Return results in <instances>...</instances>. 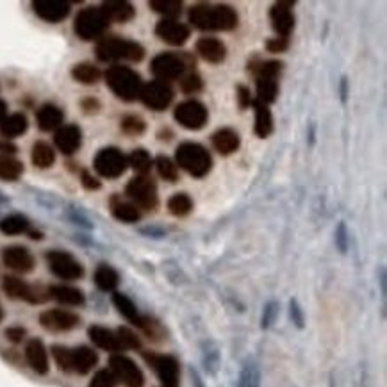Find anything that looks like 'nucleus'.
Instances as JSON below:
<instances>
[{
  "mask_svg": "<svg viewBox=\"0 0 387 387\" xmlns=\"http://www.w3.org/2000/svg\"><path fill=\"white\" fill-rule=\"evenodd\" d=\"M188 18L200 31H234L239 24L238 11L227 4H195Z\"/></svg>",
  "mask_w": 387,
  "mask_h": 387,
  "instance_id": "nucleus-1",
  "label": "nucleus"
},
{
  "mask_svg": "<svg viewBox=\"0 0 387 387\" xmlns=\"http://www.w3.org/2000/svg\"><path fill=\"white\" fill-rule=\"evenodd\" d=\"M284 65L280 61H261L254 58L248 63V70L256 75V100L263 104H273L279 97V77Z\"/></svg>",
  "mask_w": 387,
  "mask_h": 387,
  "instance_id": "nucleus-2",
  "label": "nucleus"
},
{
  "mask_svg": "<svg viewBox=\"0 0 387 387\" xmlns=\"http://www.w3.org/2000/svg\"><path fill=\"white\" fill-rule=\"evenodd\" d=\"M106 77V84L109 90L124 102H134L140 99L141 88H143V81L138 72H134L129 66L115 65L108 68V72L104 74Z\"/></svg>",
  "mask_w": 387,
  "mask_h": 387,
  "instance_id": "nucleus-3",
  "label": "nucleus"
},
{
  "mask_svg": "<svg viewBox=\"0 0 387 387\" xmlns=\"http://www.w3.org/2000/svg\"><path fill=\"white\" fill-rule=\"evenodd\" d=\"M175 165L190 173L191 177L204 179L213 168V157L202 145L186 141L175 150Z\"/></svg>",
  "mask_w": 387,
  "mask_h": 387,
  "instance_id": "nucleus-4",
  "label": "nucleus"
},
{
  "mask_svg": "<svg viewBox=\"0 0 387 387\" xmlns=\"http://www.w3.org/2000/svg\"><path fill=\"white\" fill-rule=\"evenodd\" d=\"M97 58L104 63L132 61L138 63L145 58V49L138 42L125 40V38L111 36L104 38L95 49Z\"/></svg>",
  "mask_w": 387,
  "mask_h": 387,
  "instance_id": "nucleus-5",
  "label": "nucleus"
},
{
  "mask_svg": "<svg viewBox=\"0 0 387 387\" xmlns=\"http://www.w3.org/2000/svg\"><path fill=\"white\" fill-rule=\"evenodd\" d=\"M195 66V59L188 54H177V52H161L150 63V70L156 75L157 81L170 83L177 81L186 75V72Z\"/></svg>",
  "mask_w": 387,
  "mask_h": 387,
  "instance_id": "nucleus-6",
  "label": "nucleus"
},
{
  "mask_svg": "<svg viewBox=\"0 0 387 387\" xmlns=\"http://www.w3.org/2000/svg\"><path fill=\"white\" fill-rule=\"evenodd\" d=\"M109 27L108 18L104 17V13L100 8H86L81 9L77 13L74 22V31L81 40L90 42V40H97L106 33Z\"/></svg>",
  "mask_w": 387,
  "mask_h": 387,
  "instance_id": "nucleus-7",
  "label": "nucleus"
},
{
  "mask_svg": "<svg viewBox=\"0 0 387 387\" xmlns=\"http://www.w3.org/2000/svg\"><path fill=\"white\" fill-rule=\"evenodd\" d=\"M125 193L131 198V202L143 211H156L159 206L157 197V186L149 175H138L131 179V182L125 188Z\"/></svg>",
  "mask_w": 387,
  "mask_h": 387,
  "instance_id": "nucleus-8",
  "label": "nucleus"
},
{
  "mask_svg": "<svg viewBox=\"0 0 387 387\" xmlns=\"http://www.w3.org/2000/svg\"><path fill=\"white\" fill-rule=\"evenodd\" d=\"M143 359L147 361V364L152 368L163 387H179V380H181V364H179V361L173 357V355L145 352Z\"/></svg>",
  "mask_w": 387,
  "mask_h": 387,
  "instance_id": "nucleus-9",
  "label": "nucleus"
},
{
  "mask_svg": "<svg viewBox=\"0 0 387 387\" xmlns=\"http://www.w3.org/2000/svg\"><path fill=\"white\" fill-rule=\"evenodd\" d=\"M93 168L104 179H118L127 170V157L122 154V150L115 147L99 150V154L93 159Z\"/></svg>",
  "mask_w": 387,
  "mask_h": 387,
  "instance_id": "nucleus-10",
  "label": "nucleus"
},
{
  "mask_svg": "<svg viewBox=\"0 0 387 387\" xmlns=\"http://www.w3.org/2000/svg\"><path fill=\"white\" fill-rule=\"evenodd\" d=\"M49 270L61 280H79L84 277L83 264L79 263L72 254L63 250H52L47 254Z\"/></svg>",
  "mask_w": 387,
  "mask_h": 387,
  "instance_id": "nucleus-11",
  "label": "nucleus"
},
{
  "mask_svg": "<svg viewBox=\"0 0 387 387\" xmlns=\"http://www.w3.org/2000/svg\"><path fill=\"white\" fill-rule=\"evenodd\" d=\"M109 370L115 373L116 380L125 384L127 387H143L145 375L132 359L122 354H113L109 357Z\"/></svg>",
  "mask_w": 387,
  "mask_h": 387,
  "instance_id": "nucleus-12",
  "label": "nucleus"
},
{
  "mask_svg": "<svg viewBox=\"0 0 387 387\" xmlns=\"http://www.w3.org/2000/svg\"><path fill=\"white\" fill-rule=\"evenodd\" d=\"M173 116L188 131H200L207 124V120H209V111L198 100H186V102H181L175 108Z\"/></svg>",
  "mask_w": 387,
  "mask_h": 387,
  "instance_id": "nucleus-13",
  "label": "nucleus"
},
{
  "mask_svg": "<svg viewBox=\"0 0 387 387\" xmlns=\"http://www.w3.org/2000/svg\"><path fill=\"white\" fill-rule=\"evenodd\" d=\"M173 88L168 83H161V81H150V83L143 84L140 93L141 102L152 111H165L170 108V104L173 102Z\"/></svg>",
  "mask_w": 387,
  "mask_h": 387,
  "instance_id": "nucleus-14",
  "label": "nucleus"
},
{
  "mask_svg": "<svg viewBox=\"0 0 387 387\" xmlns=\"http://www.w3.org/2000/svg\"><path fill=\"white\" fill-rule=\"evenodd\" d=\"M2 289L13 300H24L29 302V304H42V302L49 298V291L33 288V286L27 284L25 280L18 279V277H6L4 282H2Z\"/></svg>",
  "mask_w": 387,
  "mask_h": 387,
  "instance_id": "nucleus-15",
  "label": "nucleus"
},
{
  "mask_svg": "<svg viewBox=\"0 0 387 387\" xmlns=\"http://www.w3.org/2000/svg\"><path fill=\"white\" fill-rule=\"evenodd\" d=\"M295 2L282 0L277 2L270 9V22H272L273 31L277 33V38H286L289 40L293 29H295V15H293Z\"/></svg>",
  "mask_w": 387,
  "mask_h": 387,
  "instance_id": "nucleus-16",
  "label": "nucleus"
},
{
  "mask_svg": "<svg viewBox=\"0 0 387 387\" xmlns=\"http://www.w3.org/2000/svg\"><path fill=\"white\" fill-rule=\"evenodd\" d=\"M81 318L65 309H49L40 314V325L50 332H70L77 329Z\"/></svg>",
  "mask_w": 387,
  "mask_h": 387,
  "instance_id": "nucleus-17",
  "label": "nucleus"
},
{
  "mask_svg": "<svg viewBox=\"0 0 387 387\" xmlns=\"http://www.w3.org/2000/svg\"><path fill=\"white\" fill-rule=\"evenodd\" d=\"M156 34L159 40L172 47H182L188 40H190V27L186 24H181L177 20H161L156 25Z\"/></svg>",
  "mask_w": 387,
  "mask_h": 387,
  "instance_id": "nucleus-18",
  "label": "nucleus"
},
{
  "mask_svg": "<svg viewBox=\"0 0 387 387\" xmlns=\"http://www.w3.org/2000/svg\"><path fill=\"white\" fill-rule=\"evenodd\" d=\"M2 261H4V264L9 270L17 273L33 272L34 264H36L33 254L25 247H18V245L4 248L2 250Z\"/></svg>",
  "mask_w": 387,
  "mask_h": 387,
  "instance_id": "nucleus-19",
  "label": "nucleus"
},
{
  "mask_svg": "<svg viewBox=\"0 0 387 387\" xmlns=\"http://www.w3.org/2000/svg\"><path fill=\"white\" fill-rule=\"evenodd\" d=\"M33 9L38 17L49 24H59L70 15V4L65 0H34Z\"/></svg>",
  "mask_w": 387,
  "mask_h": 387,
  "instance_id": "nucleus-20",
  "label": "nucleus"
},
{
  "mask_svg": "<svg viewBox=\"0 0 387 387\" xmlns=\"http://www.w3.org/2000/svg\"><path fill=\"white\" fill-rule=\"evenodd\" d=\"M54 143L61 154H65V156H74V154L81 149V145H83V132L74 124L63 125V127H59L58 131H56Z\"/></svg>",
  "mask_w": 387,
  "mask_h": 387,
  "instance_id": "nucleus-21",
  "label": "nucleus"
},
{
  "mask_svg": "<svg viewBox=\"0 0 387 387\" xmlns=\"http://www.w3.org/2000/svg\"><path fill=\"white\" fill-rule=\"evenodd\" d=\"M25 361L38 375L49 373V352L42 339L34 338L25 345Z\"/></svg>",
  "mask_w": 387,
  "mask_h": 387,
  "instance_id": "nucleus-22",
  "label": "nucleus"
},
{
  "mask_svg": "<svg viewBox=\"0 0 387 387\" xmlns=\"http://www.w3.org/2000/svg\"><path fill=\"white\" fill-rule=\"evenodd\" d=\"M197 52L204 61L211 63V65H220L227 58L225 43L218 40V38H200L197 42Z\"/></svg>",
  "mask_w": 387,
  "mask_h": 387,
  "instance_id": "nucleus-23",
  "label": "nucleus"
},
{
  "mask_svg": "<svg viewBox=\"0 0 387 387\" xmlns=\"http://www.w3.org/2000/svg\"><path fill=\"white\" fill-rule=\"evenodd\" d=\"M100 11L104 13V17L108 18V22H116V24H127L134 18L136 15V9L131 2H125V0H109V2H104L100 6Z\"/></svg>",
  "mask_w": 387,
  "mask_h": 387,
  "instance_id": "nucleus-24",
  "label": "nucleus"
},
{
  "mask_svg": "<svg viewBox=\"0 0 387 387\" xmlns=\"http://www.w3.org/2000/svg\"><path fill=\"white\" fill-rule=\"evenodd\" d=\"M211 145L222 156H231V154L238 152L239 145H241V138L238 132L231 127H223L211 136Z\"/></svg>",
  "mask_w": 387,
  "mask_h": 387,
  "instance_id": "nucleus-25",
  "label": "nucleus"
},
{
  "mask_svg": "<svg viewBox=\"0 0 387 387\" xmlns=\"http://www.w3.org/2000/svg\"><path fill=\"white\" fill-rule=\"evenodd\" d=\"M99 363V355L90 346H77L72 348V373L88 375Z\"/></svg>",
  "mask_w": 387,
  "mask_h": 387,
  "instance_id": "nucleus-26",
  "label": "nucleus"
},
{
  "mask_svg": "<svg viewBox=\"0 0 387 387\" xmlns=\"http://www.w3.org/2000/svg\"><path fill=\"white\" fill-rule=\"evenodd\" d=\"M88 336H90V339L93 341V345L102 348V350L115 352V354L124 350V348H122V343H120L118 339V334L106 329V327L91 325L90 330H88Z\"/></svg>",
  "mask_w": 387,
  "mask_h": 387,
  "instance_id": "nucleus-27",
  "label": "nucleus"
},
{
  "mask_svg": "<svg viewBox=\"0 0 387 387\" xmlns=\"http://www.w3.org/2000/svg\"><path fill=\"white\" fill-rule=\"evenodd\" d=\"M113 304H115L118 313L122 314L129 323H132V325L138 327V329H143L147 316H143V314L138 311L136 304H134L127 295H124V293H115V295H113Z\"/></svg>",
  "mask_w": 387,
  "mask_h": 387,
  "instance_id": "nucleus-28",
  "label": "nucleus"
},
{
  "mask_svg": "<svg viewBox=\"0 0 387 387\" xmlns=\"http://www.w3.org/2000/svg\"><path fill=\"white\" fill-rule=\"evenodd\" d=\"M49 298H54L59 304L72 305V307H81V305L86 304V297H84V293L81 291V289L65 284L50 286Z\"/></svg>",
  "mask_w": 387,
  "mask_h": 387,
  "instance_id": "nucleus-29",
  "label": "nucleus"
},
{
  "mask_svg": "<svg viewBox=\"0 0 387 387\" xmlns=\"http://www.w3.org/2000/svg\"><path fill=\"white\" fill-rule=\"evenodd\" d=\"M63 118H65V115H63L61 108H58L54 104H45L36 113L38 127L45 132L58 131L59 127H63Z\"/></svg>",
  "mask_w": 387,
  "mask_h": 387,
  "instance_id": "nucleus-30",
  "label": "nucleus"
},
{
  "mask_svg": "<svg viewBox=\"0 0 387 387\" xmlns=\"http://www.w3.org/2000/svg\"><path fill=\"white\" fill-rule=\"evenodd\" d=\"M254 111H256V125H254V131H256L257 138H268L273 132V115L272 109H270L268 104H263L259 100L254 99Z\"/></svg>",
  "mask_w": 387,
  "mask_h": 387,
  "instance_id": "nucleus-31",
  "label": "nucleus"
},
{
  "mask_svg": "<svg viewBox=\"0 0 387 387\" xmlns=\"http://www.w3.org/2000/svg\"><path fill=\"white\" fill-rule=\"evenodd\" d=\"M27 127H29L27 116L22 115V113H15V115L6 116L0 122V136H4V140H13V138L25 134Z\"/></svg>",
  "mask_w": 387,
  "mask_h": 387,
  "instance_id": "nucleus-32",
  "label": "nucleus"
},
{
  "mask_svg": "<svg viewBox=\"0 0 387 387\" xmlns=\"http://www.w3.org/2000/svg\"><path fill=\"white\" fill-rule=\"evenodd\" d=\"M111 213L116 220L124 223H136L141 218V211L132 202L122 200L120 197L111 198Z\"/></svg>",
  "mask_w": 387,
  "mask_h": 387,
  "instance_id": "nucleus-33",
  "label": "nucleus"
},
{
  "mask_svg": "<svg viewBox=\"0 0 387 387\" xmlns=\"http://www.w3.org/2000/svg\"><path fill=\"white\" fill-rule=\"evenodd\" d=\"M31 159H33V165L36 168L47 170L56 163V152L45 141H36L33 147V152H31Z\"/></svg>",
  "mask_w": 387,
  "mask_h": 387,
  "instance_id": "nucleus-34",
  "label": "nucleus"
},
{
  "mask_svg": "<svg viewBox=\"0 0 387 387\" xmlns=\"http://www.w3.org/2000/svg\"><path fill=\"white\" fill-rule=\"evenodd\" d=\"M95 284L100 291H115L120 284V275L109 264H100L95 270Z\"/></svg>",
  "mask_w": 387,
  "mask_h": 387,
  "instance_id": "nucleus-35",
  "label": "nucleus"
},
{
  "mask_svg": "<svg viewBox=\"0 0 387 387\" xmlns=\"http://www.w3.org/2000/svg\"><path fill=\"white\" fill-rule=\"evenodd\" d=\"M238 387H261V370L254 359H247L239 370Z\"/></svg>",
  "mask_w": 387,
  "mask_h": 387,
  "instance_id": "nucleus-36",
  "label": "nucleus"
},
{
  "mask_svg": "<svg viewBox=\"0 0 387 387\" xmlns=\"http://www.w3.org/2000/svg\"><path fill=\"white\" fill-rule=\"evenodd\" d=\"M29 220L22 215H9L0 220V232L6 236H20L29 232Z\"/></svg>",
  "mask_w": 387,
  "mask_h": 387,
  "instance_id": "nucleus-37",
  "label": "nucleus"
},
{
  "mask_svg": "<svg viewBox=\"0 0 387 387\" xmlns=\"http://www.w3.org/2000/svg\"><path fill=\"white\" fill-rule=\"evenodd\" d=\"M72 77L81 84H97L102 77L99 66L91 65V63H79L72 68Z\"/></svg>",
  "mask_w": 387,
  "mask_h": 387,
  "instance_id": "nucleus-38",
  "label": "nucleus"
},
{
  "mask_svg": "<svg viewBox=\"0 0 387 387\" xmlns=\"http://www.w3.org/2000/svg\"><path fill=\"white\" fill-rule=\"evenodd\" d=\"M24 173V165L11 156L0 154V181H18Z\"/></svg>",
  "mask_w": 387,
  "mask_h": 387,
  "instance_id": "nucleus-39",
  "label": "nucleus"
},
{
  "mask_svg": "<svg viewBox=\"0 0 387 387\" xmlns=\"http://www.w3.org/2000/svg\"><path fill=\"white\" fill-rule=\"evenodd\" d=\"M168 211L170 215L177 216V218H184L193 211V200L188 193H175L168 198Z\"/></svg>",
  "mask_w": 387,
  "mask_h": 387,
  "instance_id": "nucleus-40",
  "label": "nucleus"
},
{
  "mask_svg": "<svg viewBox=\"0 0 387 387\" xmlns=\"http://www.w3.org/2000/svg\"><path fill=\"white\" fill-rule=\"evenodd\" d=\"M127 166H131L132 170H136L140 175H147V173L152 170L154 161L147 150L136 149V150H132L131 156L127 157Z\"/></svg>",
  "mask_w": 387,
  "mask_h": 387,
  "instance_id": "nucleus-41",
  "label": "nucleus"
},
{
  "mask_svg": "<svg viewBox=\"0 0 387 387\" xmlns=\"http://www.w3.org/2000/svg\"><path fill=\"white\" fill-rule=\"evenodd\" d=\"M149 6L152 11L159 13L168 20H175V17H179L182 11L181 0H150Z\"/></svg>",
  "mask_w": 387,
  "mask_h": 387,
  "instance_id": "nucleus-42",
  "label": "nucleus"
},
{
  "mask_svg": "<svg viewBox=\"0 0 387 387\" xmlns=\"http://www.w3.org/2000/svg\"><path fill=\"white\" fill-rule=\"evenodd\" d=\"M156 168L157 173H159V177L165 179L166 182H177L179 181V168L177 165L166 156H157L156 159Z\"/></svg>",
  "mask_w": 387,
  "mask_h": 387,
  "instance_id": "nucleus-43",
  "label": "nucleus"
},
{
  "mask_svg": "<svg viewBox=\"0 0 387 387\" xmlns=\"http://www.w3.org/2000/svg\"><path fill=\"white\" fill-rule=\"evenodd\" d=\"M120 129L124 134L127 136H141L145 131H147V124H145V120L138 115H127L122 118L120 122Z\"/></svg>",
  "mask_w": 387,
  "mask_h": 387,
  "instance_id": "nucleus-44",
  "label": "nucleus"
},
{
  "mask_svg": "<svg viewBox=\"0 0 387 387\" xmlns=\"http://www.w3.org/2000/svg\"><path fill=\"white\" fill-rule=\"evenodd\" d=\"M181 90L186 95H197V93H200V91L204 90L202 77L198 74H195V72L186 74L184 77L181 79Z\"/></svg>",
  "mask_w": 387,
  "mask_h": 387,
  "instance_id": "nucleus-45",
  "label": "nucleus"
},
{
  "mask_svg": "<svg viewBox=\"0 0 387 387\" xmlns=\"http://www.w3.org/2000/svg\"><path fill=\"white\" fill-rule=\"evenodd\" d=\"M52 355H54V361L59 370L65 371V373H72V348L54 345L52 346Z\"/></svg>",
  "mask_w": 387,
  "mask_h": 387,
  "instance_id": "nucleus-46",
  "label": "nucleus"
},
{
  "mask_svg": "<svg viewBox=\"0 0 387 387\" xmlns=\"http://www.w3.org/2000/svg\"><path fill=\"white\" fill-rule=\"evenodd\" d=\"M116 334H118V339L120 343H122V348H124V350H140L141 348L140 338H138L136 334L132 332L131 329H127V327L118 329Z\"/></svg>",
  "mask_w": 387,
  "mask_h": 387,
  "instance_id": "nucleus-47",
  "label": "nucleus"
},
{
  "mask_svg": "<svg viewBox=\"0 0 387 387\" xmlns=\"http://www.w3.org/2000/svg\"><path fill=\"white\" fill-rule=\"evenodd\" d=\"M279 302L275 300H270L268 304L264 305L263 309V316H261V329L263 330H268L272 329L273 323H275V320L279 318Z\"/></svg>",
  "mask_w": 387,
  "mask_h": 387,
  "instance_id": "nucleus-48",
  "label": "nucleus"
},
{
  "mask_svg": "<svg viewBox=\"0 0 387 387\" xmlns=\"http://www.w3.org/2000/svg\"><path fill=\"white\" fill-rule=\"evenodd\" d=\"M204 368L209 371L211 375H215L220 366V354L215 345H204Z\"/></svg>",
  "mask_w": 387,
  "mask_h": 387,
  "instance_id": "nucleus-49",
  "label": "nucleus"
},
{
  "mask_svg": "<svg viewBox=\"0 0 387 387\" xmlns=\"http://www.w3.org/2000/svg\"><path fill=\"white\" fill-rule=\"evenodd\" d=\"M116 384H118V380H116L111 370H100L93 375L88 387H116Z\"/></svg>",
  "mask_w": 387,
  "mask_h": 387,
  "instance_id": "nucleus-50",
  "label": "nucleus"
},
{
  "mask_svg": "<svg viewBox=\"0 0 387 387\" xmlns=\"http://www.w3.org/2000/svg\"><path fill=\"white\" fill-rule=\"evenodd\" d=\"M289 318H291L293 325L297 327L298 330H302L305 327L304 309H302L300 302H298L297 298H291V300H289Z\"/></svg>",
  "mask_w": 387,
  "mask_h": 387,
  "instance_id": "nucleus-51",
  "label": "nucleus"
},
{
  "mask_svg": "<svg viewBox=\"0 0 387 387\" xmlns=\"http://www.w3.org/2000/svg\"><path fill=\"white\" fill-rule=\"evenodd\" d=\"M336 247L341 254L348 252V245H350V238H348V229H346L345 222H339L338 229H336Z\"/></svg>",
  "mask_w": 387,
  "mask_h": 387,
  "instance_id": "nucleus-52",
  "label": "nucleus"
},
{
  "mask_svg": "<svg viewBox=\"0 0 387 387\" xmlns=\"http://www.w3.org/2000/svg\"><path fill=\"white\" fill-rule=\"evenodd\" d=\"M236 100H238V106L241 109H248L254 104V97H252L250 90L247 86H243V84H239L236 88Z\"/></svg>",
  "mask_w": 387,
  "mask_h": 387,
  "instance_id": "nucleus-53",
  "label": "nucleus"
},
{
  "mask_svg": "<svg viewBox=\"0 0 387 387\" xmlns=\"http://www.w3.org/2000/svg\"><path fill=\"white\" fill-rule=\"evenodd\" d=\"M266 49L272 54H282V52L289 49V40H286V38H272V40L266 42Z\"/></svg>",
  "mask_w": 387,
  "mask_h": 387,
  "instance_id": "nucleus-54",
  "label": "nucleus"
},
{
  "mask_svg": "<svg viewBox=\"0 0 387 387\" xmlns=\"http://www.w3.org/2000/svg\"><path fill=\"white\" fill-rule=\"evenodd\" d=\"M25 336H27V330H25L24 327H9V329L6 330V338L11 343H15V345L24 341Z\"/></svg>",
  "mask_w": 387,
  "mask_h": 387,
  "instance_id": "nucleus-55",
  "label": "nucleus"
},
{
  "mask_svg": "<svg viewBox=\"0 0 387 387\" xmlns=\"http://www.w3.org/2000/svg\"><path fill=\"white\" fill-rule=\"evenodd\" d=\"M81 106H83V109H84V113L86 115H95V113H99V109H100V102L97 99H84L83 102H81Z\"/></svg>",
  "mask_w": 387,
  "mask_h": 387,
  "instance_id": "nucleus-56",
  "label": "nucleus"
},
{
  "mask_svg": "<svg viewBox=\"0 0 387 387\" xmlns=\"http://www.w3.org/2000/svg\"><path fill=\"white\" fill-rule=\"evenodd\" d=\"M81 179H83V186L86 190H99L100 188V182L88 172H83V177Z\"/></svg>",
  "mask_w": 387,
  "mask_h": 387,
  "instance_id": "nucleus-57",
  "label": "nucleus"
},
{
  "mask_svg": "<svg viewBox=\"0 0 387 387\" xmlns=\"http://www.w3.org/2000/svg\"><path fill=\"white\" fill-rule=\"evenodd\" d=\"M0 152H2V156H13V154L18 152V149L17 145H13L11 141L0 140Z\"/></svg>",
  "mask_w": 387,
  "mask_h": 387,
  "instance_id": "nucleus-58",
  "label": "nucleus"
},
{
  "mask_svg": "<svg viewBox=\"0 0 387 387\" xmlns=\"http://www.w3.org/2000/svg\"><path fill=\"white\" fill-rule=\"evenodd\" d=\"M339 93H341V102L346 104V100H348V79L343 77L341 79V84H339Z\"/></svg>",
  "mask_w": 387,
  "mask_h": 387,
  "instance_id": "nucleus-59",
  "label": "nucleus"
},
{
  "mask_svg": "<svg viewBox=\"0 0 387 387\" xmlns=\"http://www.w3.org/2000/svg\"><path fill=\"white\" fill-rule=\"evenodd\" d=\"M379 275H380V291H382V297H386V280H387V277H386V268H380L379 270Z\"/></svg>",
  "mask_w": 387,
  "mask_h": 387,
  "instance_id": "nucleus-60",
  "label": "nucleus"
},
{
  "mask_svg": "<svg viewBox=\"0 0 387 387\" xmlns=\"http://www.w3.org/2000/svg\"><path fill=\"white\" fill-rule=\"evenodd\" d=\"M6 113H8V106H6V102L4 100H0V122H2V120L6 118Z\"/></svg>",
  "mask_w": 387,
  "mask_h": 387,
  "instance_id": "nucleus-61",
  "label": "nucleus"
},
{
  "mask_svg": "<svg viewBox=\"0 0 387 387\" xmlns=\"http://www.w3.org/2000/svg\"><path fill=\"white\" fill-rule=\"evenodd\" d=\"M329 387H338L336 386V380H334V377L330 375V382H329Z\"/></svg>",
  "mask_w": 387,
  "mask_h": 387,
  "instance_id": "nucleus-62",
  "label": "nucleus"
},
{
  "mask_svg": "<svg viewBox=\"0 0 387 387\" xmlns=\"http://www.w3.org/2000/svg\"><path fill=\"white\" fill-rule=\"evenodd\" d=\"M4 320V311H2V305H0V322Z\"/></svg>",
  "mask_w": 387,
  "mask_h": 387,
  "instance_id": "nucleus-63",
  "label": "nucleus"
}]
</instances>
